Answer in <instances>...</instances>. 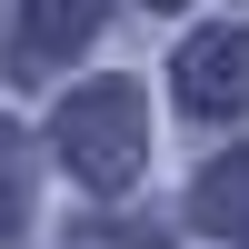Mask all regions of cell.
<instances>
[{
  "instance_id": "1",
  "label": "cell",
  "mask_w": 249,
  "mask_h": 249,
  "mask_svg": "<svg viewBox=\"0 0 249 249\" xmlns=\"http://www.w3.org/2000/svg\"><path fill=\"white\" fill-rule=\"evenodd\" d=\"M140 150H150V100H140L130 80H90V90L60 100V160H70L90 190H120V179L140 170Z\"/></svg>"
},
{
  "instance_id": "2",
  "label": "cell",
  "mask_w": 249,
  "mask_h": 249,
  "mask_svg": "<svg viewBox=\"0 0 249 249\" xmlns=\"http://www.w3.org/2000/svg\"><path fill=\"white\" fill-rule=\"evenodd\" d=\"M179 100H190L199 120L249 110V30H199L190 50H179Z\"/></svg>"
},
{
  "instance_id": "3",
  "label": "cell",
  "mask_w": 249,
  "mask_h": 249,
  "mask_svg": "<svg viewBox=\"0 0 249 249\" xmlns=\"http://www.w3.org/2000/svg\"><path fill=\"white\" fill-rule=\"evenodd\" d=\"M90 40H100V0H20V60L30 70L90 50Z\"/></svg>"
},
{
  "instance_id": "4",
  "label": "cell",
  "mask_w": 249,
  "mask_h": 249,
  "mask_svg": "<svg viewBox=\"0 0 249 249\" xmlns=\"http://www.w3.org/2000/svg\"><path fill=\"white\" fill-rule=\"evenodd\" d=\"M199 219H210V230H230V239H249V150L219 160V170L199 179Z\"/></svg>"
},
{
  "instance_id": "5",
  "label": "cell",
  "mask_w": 249,
  "mask_h": 249,
  "mask_svg": "<svg viewBox=\"0 0 249 249\" xmlns=\"http://www.w3.org/2000/svg\"><path fill=\"white\" fill-rule=\"evenodd\" d=\"M30 210V179H20V130H0V230H20Z\"/></svg>"
},
{
  "instance_id": "6",
  "label": "cell",
  "mask_w": 249,
  "mask_h": 249,
  "mask_svg": "<svg viewBox=\"0 0 249 249\" xmlns=\"http://www.w3.org/2000/svg\"><path fill=\"white\" fill-rule=\"evenodd\" d=\"M160 10H179V0H160Z\"/></svg>"
}]
</instances>
